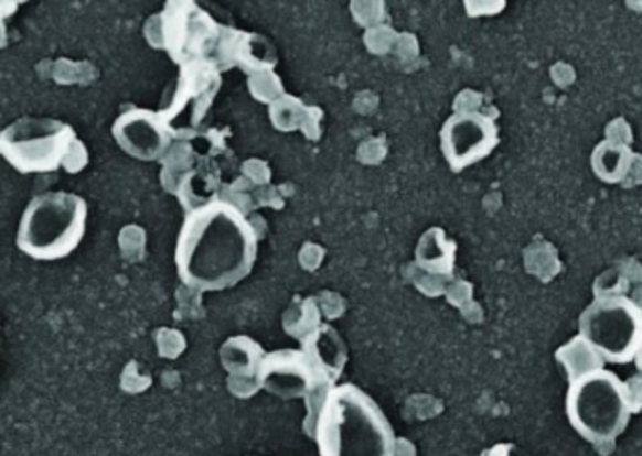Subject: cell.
<instances>
[{
  "label": "cell",
  "instance_id": "1",
  "mask_svg": "<svg viewBox=\"0 0 642 456\" xmlns=\"http://www.w3.org/2000/svg\"><path fill=\"white\" fill-rule=\"evenodd\" d=\"M258 237L242 210L207 202L186 213L175 242V271L199 292H223L249 276L257 263Z\"/></svg>",
  "mask_w": 642,
  "mask_h": 456
},
{
  "label": "cell",
  "instance_id": "2",
  "mask_svg": "<svg viewBox=\"0 0 642 456\" xmlns=\"http://www.w3.org/2000/svg\"><path fill=\"white\" fill-rule=\"evenodd\" d=\"M313 442L321 456H394L398 437L370 394L343 383L328 393Z\"/></svg>",
  "mask_w": 642,
  "mask_h": 456
},
{
  "label": "cell",
  "instance_id": "3",
  "mask_svg": "<svg viewBox=\"0 0 642 456\" xmlns=\"http://www.w3.org/2000/svg\"><path fill=\"white\" fill-rule=\"evenodd\" d=\"M87 203L71 192H45L33 197L21 215L15 245L36 261L68 258L87 229Z\"/></svg>",
  "mask_w": 642,
  "mask_h": 456
},
{
  "label": "cell",
  "instance_id": "4",
  "mask_svg": "<svg viewBox=\"0 0 642 456\" xmlns=\"http://www.w3.org/2000/svg\"><path fill=\"white\" fill-rule=\"evenodd\" d=\"M566 413L573 428L596 447L614 444L633 415L625 383L604 368L569 383Z\"/></svg>",
  "mask_w": 642,
  "mask_h": 456
},
{
  "label": "cell",
  "instance_id": "5",
  "mask_svg": "<svg viewBox=\"0 0 642 456\" xmlns=\"http://www.w3.org/2000/svg\"><path fill=\"white\" fill-rule=\"evenodd\" d=\"M74 128L52 117H21L0 133V154L21 175L57 172L71 156Z\"/></svg>",
  "mask_w": 642,
  "mask_h": 456
},
{
  "label": "cell",
  "instance_id": "6",
  "mask_svg": "<svg viewBox=\"0 0 642 456\" xmlns=\"http://www.w3.org/2000/svg\"><path fill=\"white\" fill-rule=\"evenodd\" d=\"M578 330L604 362L628 365L642 348V308L625 295L596 297L578 317Z\"/></svg>",
  "mask_w": 642,
  "mask_h": 456
},
{
  "label": "cell",
  "instance_id": "7",
  "mask_svg": "<svg viewBox=\"0 0 642 456\" xmlns=\"http://www.w3.org/2000/svg\"><path fill=\"white\" fill-rule=\"evenodd\" d=\"M221 29L193 2H170L164 12L148 21L146 34L149 44L167 50L174 63L185 66L213 55Z\"/></svg>",
  "mask_w": 642,
  "mask_h": 456
},
{
  "label": "cell",
  "instance_id": "8",
  "mask_svg": "<svg viewBox=\"0 0 642 456\" xmlns=\"http://www.w3.org/2000/svg\"><path fill=\"white\" fill-rule=\"evenodd\" d=\"M441 152L454 173L463 172L495 151L500 130L486 115L462 111L450 115L441 132Z\"/></svg>",
  "mask_w": 642,
  "mask_h": 456
},
{
  "label": "cell",
  "instance_id": "9",
  "mask_svg": "<svg viewBox=\"0 0 642 456\" xmlns=\"http://www.w3.org/2000/svg\"><path fill=\"white\" fill-rule=\"evenodd\" d=\"M114 140L132 159L154 162L172 145L174 130L161 113L149 109L130 108L122 111L111 128Z\"/></svg>",
  "mask_w": 642,
  "mask_h": 456
},
{
  "label": "cell",
  "instance_id": "10",
  "mask_svg": "<svg viewBox=\"0 0 642 456\" xmlns=\"http://www.w3.org/2000/svg\"><path fill=\"white\" fill-rule=\"evenodd\" d=\"M257 378L266 393L283 400H306L317 386H327L319 381L302 349H277L266 355Z\"/></svg>",
  "mask_w": 642,
  "mask_h": 456
},
{
  "label": "cell",
  "instance_id": "11",
  "mask_svg": "<svg viewBox=\"0 0 642 456\" xmlns=\"http://www.w3.org/2000/svg\"><path fill=\"white\" fill-rule=\"evenodd\" d=\"M215 57L210 61L213 66L221 70H228L234 66H239L242 70L250 76L260 72H270L276 64V51L266 39L258 34H247L236 29H221L217 47L213 51Z\"/></svg>",
  "mask_w": 642,
  "mask_h": 456
},
{
  "label": "cell",
  "instance_id": "12",
  "mask_svg": "<svg viewBox=\"0 0 642 456\" xmlns=\"http://www.w3.org/2000/svg\"><path fill=\"white\" fill-rule=\"evenodd\" d=\"M302 351L317 378L327 386H338L343 370L347 367L349 349L345 340L332 325L322 324L308 338H303Z\"/></svg>",
  "mask_w": 642,
  "mask_h": 456
},
{
  "label": "cell",
  "instance_id": "13",
  "mask_svg": "<svg viewBox=\"0 0 642 456\" xmlns=\"http://www.w3.org/2000/svg\"><path fill=\"white\" fill-rule=\"evenodd\" d=\"M266 355L268 354L257 340L245 335L232 336L218 351L221 365L228 376H242V378H257Z\"/></svg>",
  "mask_w": 642,
  "mask_h": 456
},
{
  "label": "cell",
  "instance_id": "14",
  "mask_svg": "<svg viewBox=\"0 0 642 456\" xmlns=\"http://www.w3.org/2000/svg\"><path fill=\"white\" fill-rule=\"evenodd\" d=\"M415 260L428 273L450 274L457 261V242L450 241L443 229H428L418 241Z\"/></svg>",
  "mask_w": 642,
  "mask_h": 456
},
{
  "label": "cell",
  "instance_id": "15",
  "mask_svg": "<svg viewBox=\"0 0 642 456\" xmlns=\"http://www.w3.org/2000/svg\"><path fill=\"white\" fill-rule=\"evenodd\" d=\"M556 361L566 370L569 383L603 370L604 359L586 338L578 335L556 351Z\"/></svg>",
  "mask_w": 642,
  "mask_h": 456
},
{
  "label": "cell",
  "instance_id": "16",
  "mask_svg": "<svg viewBox=\"0 0 642 456\" xmlns=\"http://www.w3.org/2000/svg\"><path fill=\"white\" fill-rule=\"evenodd\" d=\"M633 154L630 146L603 141L591 152V170L603 183H620L630 173Z\"/></svg>",
  "mask_w": 642,
  "mask_h": 456
},
{
  "label": "cell",
  "instance_id": "17",
  "mask_svg": "<svg viewBox=\"0 0 642 456\" xmlns=\"http://www.w3.org/2000/svg\"><path fill=\"white\" fill-rule=\"evenodd\" d=\"M321 312L315 298H295L289 311L285 312L283 329L287 335L302 343L313 330L321 327Z\"/></svg>",
  "mask_w": 642,
  "mask_h": 456
},
{
  "label": "cell",
  "instance_id": "18",
  "mask_svg": "<svg viewBox=\"0 0 642 456\" xmlns=\"http://www.w3.org/2000/svg\"><path fill=\"white\" fill-rule=\"evenodd\" d=\"M308 109L303 108L302 101L295 96L283 95L270 106L271 122L281 132H292L296 128L302 127Z\"/></svg>",
  "mask_w": 642,
  "mask_h": 456
},
{
  "label": "cell",
  "instance_id": "19",
  "mask_svg": "<svg viewBox=\"0 0 642 456\" xmlns=\"http://www.w3.org/2000/svg\"><path fill=\"white\" fill-rule=\"evenodd\" d=\"M279 83H281L279 77L271 70L255 74L249 79L250 95L255 96L257 100L274 104L277 100L276 96L283 93V87H270V85H279Z\"/></svg>",
  "mask_w": 642,
  "mask_h": 456
},
{
  "label": "cell",
  "instance_id": "20",
  "mask_svg": "<svg viewBox=\"0 0 642 456\" xmlns=\"http://www.w3.org/2000/svg\"><path fill=\"white\" fill-rule=\"evenodd\" d=\"M157 346H159V355L161 357H168V359H175L183 354L185 349V338L175 333V330H159L157 335Z\"/></svg>",
  "mask_w": 642,
  "mask_h": 456
},
{
  "label": "cell",
  "instance_id": "21",
  "mask_svg": "<svg viewBox=\"0 0 642 456\" xmlns=\"http://www.w3.org/2000/svg\"><path fill=\"white\" fill-rule=\"evenodd\" d=\"M228 389L236 399H250L257 394L263 387L258 383V378H242V376H228Z\"/></svg>",
  "mask_w": 642,
  "mask_h": 456
},
{
  "label": "cell",
  "instance_id": "22",
  "mask_svg": "<svg viewBox=\"0 0 642 456\" xmlns=\"http://www.w3.org/2000/svg\"><path fill=\"white\" fill-rule=\"evenodd\" d=\"M625 391H628L631 412H642V374L633 376V378L625 381Z\"/></svg>",
  "mask_w": 642,
  "mask_h": 456
},
{
  "label": "cell",
  "instance_id": "23",
  "mask_svg": "<svg viewBox=\"0 0 642 456\" xmlns=\"http://www.w3.org/2000/svg\"><path fill=\"white\" fill-rule=\"evenodd\" d=\"M394 456H417V449H415V445H413L409 439L398 437L396 449H394Z\"/></svg>",
  "mask_w": 642,
  "mask_h": 456
},
{
  "label": "cell",
  "instance_id": "24",
  "mask_svg": "<svg viewBox=\"0 0 642 456\" xmlns=\"http://www.w3.org/2000/svg\"><path fill=\"white\" fill-rule=\"evenodd\" d=\"M514 449L513 444H500L492 447V449L484 450L482 456H511V450Z\"/></svg>",
  "mask_w": 642,
  "mask_h": 456
},
{
  "label": "cell",
  "instance_id": "25",
  "mask_svg": "<svg viewBox=\"0 0 642 456\" xmlns=\"http://www.w3.org/2000/svg\"><path fill=\"white\" fill-rule=\"evenodd\" d=\"M635 365H636V368H639V372H641V374H642V348H641V351H639V354H636Z\"/></svg>",
  "mask_w": 642,
  "mask_h": 456
}]
</instances>
